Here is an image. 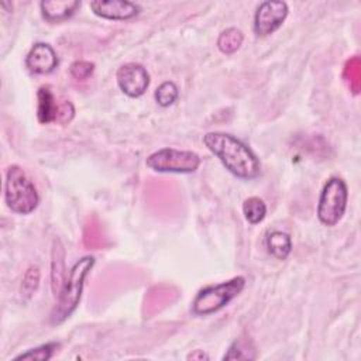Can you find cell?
<instances>
[{"instance_id":"6da1fadb","label":"cell","mask_w":361,"mask_h":361,"mask_svg":"<svg viewBox=\"0 0 361 361\" xmlns=\"http://www.w3.org/2000/svg\"><path fill=\"white\" fill-rule=\"evenodd\" d=\"M203 144L234 176L241 179L259 176V159L237 137L227 133H207L203 135Z\"/></svg>"},{"instance_id":"7a4b0ae2","label":"cell","mask_w":361,"mask_h":361,"mask_svg":"<svg viewBox=\"0 0 361 361\" xmlns=\"http://www.w3.org/2000/svg\"><path fill=\"white\" fill-rule=\"evenodd\" d=\"M93 265L94 257L86 255L76 261L75 265L71 268L69 275L65 278V282L58 293L56 306L52 309L49 314L51 324H61L76 310L82 298L85 278L87 276Z\"/></svg>"},{"instance_id":"3957f363","label":"cell","mask_w":361,"mask_h":361,"mask_svg":"<svg viewBox=\"0 0 361 361\" xmlns=\"http://www.w3.org/2000/svg\"><path fill=\"white\" fill-rule=\"evenodd\" d=\"M4 200L7 207L18 214H30L39 203V196L34 183L18 165H11L7 169Z\"/></svg>"},{"instance_id":"277c9868","label":"cell","mask_w":361,"mask_h":361,"mask_svg":"<svg viewBox=\"0 0 361 361\" xmlns=\"http://www.w3.org/2000/svg\"><path fill=\"white\" fill-rule=\"evenodd\" d=\"M244 286L245 279L243 276H234L221 283L204 286L195 296L192 302V312L196 316H209L216 313L238 296Z\"/></svg>"},{"instance_id":"5b68a950","label":"cell","mask_w":361,"mask_h":361,"mask_svg":"<svg viewBox=\"0 0 361 361\" xmlns=\"http://www.w3.org/2000/svg\"><path fill=\"white\" fill-rule=\"evenodd\" d=\"M348 190L345 182L338 176H331L324 183L319 203H317V217L324 226H336L347 207Z\"/></svg>"},{"instance_id":"8992f818","label":"cell","mask_w":361,"mask_h":361,"mask_svg":"<svg viewBox=\"0 0 361 361\" xmlns=\"http://www.w3.org/2000/svg\"><path fill=\"white\" fill-rule=\"evenodd\" d=\"M200 157L196 152L176 148H161L149 154L145 159L148 168L155 172L192 173L200 165Z\"/></svg>"},{"instance_id":"52a82bcc","label":"cell","mask_w":361,"mask_h":361,"mask_svg":"<svg viewBox=\"0 0 361 361\" xmlns=\"http://www.w3.org/2000/svg\"><path fill=\"white\" fill-rule=\"evenodd\" d=\"M288 4L285 1L267 0L262 1L254 16V32L258 37H267L276 31L288 16Z\"/></svg>"},{"instance_id":"ba28073f","label":"cell","mask_w":361,"mask_h":361,"mask_svg":"<svg viewBox=\"0 0 361 361\" xmlns=\"http://www.w3.org/2000/svg\"><path fill=\"white\" fill-rule=\"evenodd\" d=\"M117 85L128 97H140L145 93L149 85V75L147 69L140 63H124L116 73Z\"/></svg>"},{"instance_id":"9c48e42d","label":"cell","mask_w":361,"mask_h":361,"mask_svg":"<svg viewBox=\"0 0 361 361\" xmlns=\"http://www.w3.org/2000/svg\"><path fill=\"white\" fill-rule=\"evenodd\" d=\"M90 10L106 20H128L140 13V6L126 0H96L89 4Z\"/></svg>"},{"instance_id":"30bf717a","label":"cell","mask_w":361,"mask_h":361,"mask_svg":"<svg viewBox=\"0 0 361 361\" xmlns=\"http://www.w3.org/2000/svg\"><path fill=\"white\" fill-rule=\"evenodd\" d=\"M25 66L37 75L51 73L58 66L56 52L49 44L37 42L25 56Z\"/></svg>"},{"instance_id":"8fae6325","label":"cell","mask_w":361,"mask_h":361,"mask_svg":"<svg viewBox=\"0 0 361 361\" xmlns=\"http://www.w3.org/2000/svg\"><path fill=\"white\" fill-rule=\"evenodd\" d=\"M79 7L80 1L78 0H54L39 3L42 18L51 24L71 18Z\"/></svg>"},{"instance_id":"7c38bea8","label":"cell","mask_w":361,"mask_h":361,"mask_svg":"<svg viewBox=\"0 0 361 361\" xmlns=\"http://www.w3.org/2000/svg\"><path fill=\"white\" fill-rule=\"evenodd\" d=\"M37 97H38V107H37L38 121L42 124H48L52 121L58 123L63 100L58 102L48 86H41L38 89Z\"/></svg>"},{"instance_id":"4fadbf2b","label":"cell","mask_w":361,"mask_h":361,"mask_svg":"<svg viewBox=\"0 0 361 361\" xmlns=\"http://www.w3.org/2000/svg\"><path fill=\"white\" fill-rule=\"evenodd\" d=\"M65 251L58 238L52 244V262H51V285L55 296L59 293L65 282V265H63Z\"/></svg>"},{"instance_id":"5bb4252c","label":"cell","mask_w":361,"mask_h":361,"mask_svg":"<svg viewBox=\"0 0 361 361\" xmlns=\"http://www.w3.org/2000/svg\"><path fill=\"white\" fill-rule=\"evenodd\" d=\"M267 248L272 257L286 259L292 251L290 237L283 231H271L267 235Z\"/></svg>"},{"instance_id":"9a60e30c","label":"cell","mask_w":361,"mask_h":361,"mask_svg":"<svg viewBox=\"0 0 361 361\" xmlns=\"http://www.w3.org/2000/svg\"><path fill=\"white\" fill-rule=\"evenodd\" d=\"M243 41H244V35H243L241 30H238L235 27H230L220 32V35L217 38V48L223 54L230 55V54H234L241 47Z\"/></svg>"},{"instance_id":"2e32d148","label":"cell","mask_w":361,"mask_h":361,"mask_svg":"<svg viewBox=\"0 0 361 361\" xmlns=\"http://www.w3.org/2000/svg\"><path fill=\"white\" fill-rule=\"evenodd\" d=\"M243 213L250 224H258L265 219L267 204L264 203L262 199H259L257 196H251L244 200Z\"/></svg>"},{"instance_id":"e0dca14e","label":"cell","mask_w":361,"mask_h":361,"mask_svg":"<svg viewBox=\"0 0 361 361\" xmlns=\"http://www.w3.org/2000/svg\"><path fill=\"white\" fill-rule=\"evenodd\" d=\"M155 100L157 103L161 106V107H168L171 104L175 103V100L178 99L179 96V92H178V86L171 82V80H166L164 83H161L157 90H155Z\"/></svg>"},{"instance_id":"ac0fdd59","label":"cell","mask_w":361,"mask_h":361,"mask_svg":"<svg viewBox=\"0 0 361 361\" xmlns=\"http://www.w3.org/2000/svg\"><path fill=\"white\" fill-rule=\"evenodd\" d=\"M59 348V343H47L35 348H30L28 351L17 355L14 360H37V361H47L49 360L54 353Z\"/></svg>"},{"instance_id":"d6986e66","label":"cell","mask_w":361,"mask_h":361,"mask_svg":"<svg viewBox=\"0 0 361 361\" xmlns=\"http://www.w3.org/2000/svg\"><path fill=\"white\" fill-rule=\"evenodd\" d=\"M39 285V269L35 265H31L24 278H23V283H21V295L25 299H30L32 296V293L37 290Z\"/></svg>"},{"instance_id":"ffe728a7","label":"cell","mask_w":361,"mask_h":361,"mask_svg":"<svg viewBox=\"0 0 361 361\" xmlns=\"http://www.w3.org/2000/svg\"><path fill=\"white\" fill-rule=\"evenodd\" d=\"M248 344H250L248 341H244V340H241V338L235 340V341L230 345L227 354H224L223 360H251V358H255V355H251V354L247 351Z\"/></svg>"},{"instance_id":"44dd1931","label":"cell","mask_w":361,"mask_h":361,"mask_svg":"<svg viewBox=\"0 0 361 361\" xmlns=\"http://www.w3.org/2000/svg\"><path fill=\"white\" fill-rule=\"evenodd\" d=\"M93 71H94V63L89 61H75L69 68L71 75L78 80L87 79L93 73Z\"/></svg>"},{"instance_id":"7402d4cb","label":"cell","mask_w":361,"mask_h":361,"mask_svg":"<svg viewBox=\"0 0 361 361\" xmlns=\"http://www.w3.org/2000/svg\"><path fill=\"white\" fill-rule=\"evenodd\" d=\"M188 358H189V360H190V358H192V360H196V358H197V360H203V358H204V360H207L209 357H207L202 350H197V351H195L193 354L188 355Z\"/></svg>"}]
</instances>
